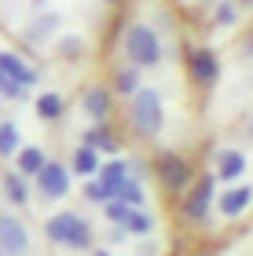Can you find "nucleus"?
<instances>
[{
  "mask_svg": "<svg viewBox=\"0 0 253 256\" xmlns=\"http://www.w3.org/2000/svg\"><path fill=\"white\" fill-rule=\"evenodd\" d=\"M37 114H41L44 121L63 118V96H55V92H44V96L37 99Z\"/></svg>",
  "mask_w": 253,
  "mask_h": 256,
  "instance_id": "a211bd4d",
  "label": "nucleus"
},
{
  "mask_svg": "<svg viewBox=\"0 0 253 256\" xmlns=\"http://www.w3.org/2000/svg\"><path fill=\"white\" fill-rule=\"evenodd\" d=\"M103 4H118V0H103Z\"/></svg>",
  "mask_w": 253,
  "mask_h": 256,
  "instance_id": "bb28decb",
  "label": "nucleus"
},
{
  "mask_svg": "<svg viewBox=\"0 0 253 256\" xmlns=\"http://www.w3.org/2000/svg\"><path fill=\"white\" fill-rule=\"evenodd\" d=\"M0 77L15 80V84H22V88L37 84V70H33L26 59H19L15 52H0Z\"/></svg>",
  "mask_w": 253,
  "mask_h": 256,
  "instance_id": "1a4fd4ad",
  "label": "nucleus"
},
{
  "mask_svg": "<svg viewBox=\"0 0 253 256\" xmlns=\"http://www.w3.org/2000/svg\"><path fill=\"white\" fill-rule=\"evenodd\" d=\"M0 256H4V252H0Z\"/></svg>",
  "mask_w": 253,
  "mask_h": 256,
  "instance_id": "c85d7f7f",
  "label": "nucleus"
},
{
  "mask_svg": "<svg viewBox=\"0 0 253 256\" xmlns=\"http://www.w3.org/2000/svg\"><path fill=\"white\" fill-rule=\"evenodd\" d=\"M0 96H8V99H22V96H26V88L15 84V80H8V77H0Z\"/></svg>",
  "mask_w": 253,
  "mask_h": 256,
  "instance_id": "a878e982",
  "label": "nucleus"
},
{
  "mask_svg": "<svg viewBox=\"0 0 253 256\" xmlns=\"http://www.w3.org/2000/svg\"><path fill=\"white\" fill-rule=\"evenodd\" d=\"M114 198L125 205H132V208H140L143 205V187H140V180H132V176H125L118 187H114Z\"/></svg>",
  "mask_w": 253,
  "mask_h": 256,
  "instance_id": "dca6fc26",
  "label": "nucleus"
},
{
  "mask_svg": "<svg viewBox=\"0 0 253 256\" xmlns=\"http://www.w3.org/2000/svg\"><path fill=\"white\" fill-rule=\"evenodd\" d=\"M92 256H107V252H92Z\"/></svg>",
  "mask_w": 253,
  "mask_h": 256,
  "instance_id": "cd10ccee",
  "label": "nucleus"
},
{
  "mask_svg": "<svg viewBox=\"0 0 253 256\" xmlns=\"http://www.w3.org/2000/svg\"><path fill=\"white\" fill-rule=\"evenodd\" d=\"M213 187H216V180H213V176H205V180H198V183H194V187L187 190V198H183V212H187V220L202 224V220L209 216V205H213Z\"/></svg>",
  "mask_w": 253,
  "mask_h": 256,
  "instance_id": "20e7f679",
  "label": "nucleus"
},
{
  "mask_svg": "<svg viewBox=\"0 0 253 256\" xmlns=\"http://www.w3.org/2000/svg\"><path fill=\"white\" fill-rule=\"evenodd\" d=\"M85 198H88V202H99V205H103V202H110V190L103 187L99 180H88V183H85Z\"/></svg>",
  "mask_w": 253,
  "mask_h": 256,
  "instance_id": "b1692460",
  "label": "nucleus"
},
{
  "mask_svg": "<svg viewBox=\"0 0 253 256\" xmlns=\"http://www.w3.org/2000/svg\"><path fill=\"white\" fill-rule=\"evenodd\" d=\"M125 55L132 59V66H154L162 59V40L151 26L136 22V26L125 30Z\"/></svg>",
  "mask_w": 253,
  "mask_h": 256,
  "instance_id": "f03ea898",
  "label": "nucleus"
},
{
  "mask_svg": "<svg viewBox=\"0 0 253 256\" xmlns=\"http://www.w3.org/2000/svg\"><path fill=\"white\" fill-rule=\"evenodd\" d=\"M246 172V158L238 154V150H224L220 161H216V176L220 180H238Z\"/></svg>",
  "mask_w": 253,
  "mask_h": 256,
  "instance_id": "2eb2a0df",
  "label": "nucleus"
},
{
  "mask_svg": "<svg viewBox=\"0 0 253 256\" xmlns=\"http://www.w3.org/2000/svg\"><path fill=\"white\" fill-rule=\"evenodd\" d=\"M15 150H19V128L11 121H4L0 124V158H11Z\"/></svg>",
  "mask_w": 253,
  "mask_h": 256,
  "instance_id": "412c9836",
  "label": "nucleus"
},
{
  "mask_svg": "<svg viewBox=\"0 0 253 256\" xmlns=\"http://www.w3.org/2000/svg\"><path fill=\"white\" fill-rule=\"evenodd\" d=\"M103 205H107V220H110V224H121V227H125V220H129L132 205L118 202V198H110V202H103Z\"/></svg>",
  "mask_w": 253,
  "mask_h": 256,
  "instance_id": "5701e85b",
  "label": "nucleus"
},
{
  "mask_svg": "<svg viewBox=\"0 0 253 256\" xmlns=\"http://www.w3.org/2000/svg\"><path fill=\"white\" fill-rule=\"evenodd\" d=\"M158 180H162L165 190H187V183H191L187 161L176 158V154H162L158 158Z\"/></svg>",
  "mask_w": 253,
  "mask_h": 256,
  "instance_id": "39448f33",
  "label": "nucleus"
},
{
  "mask_svg": "<svg viewBox=\"0 0 253 256\" xmlns=\"http://www.w3.org/2000/svg\"><path fill=\"white\" fill-rule=\"evenodd\" d=\"M114 88H118L121 96H132V92L140 88V70H136V66L118 70V74H114Z\"/></svg>",
  "mask_w": 253,
  "mask_h": 256,
  "instance_id": "aec40b11",
  "label": "nucleus"
},
{
  "mask_svg": "<svg viewBox=\"0 0 253 256\" xmlns=\"http://www.w3.org/2000/svg\"><path fill=\"white\" fill-rule=\"evenodd\" d=\"M129 176V161L125 158H114V161H99V168H96V180L103 183V187L110 190V198H114V187Z\"/></svg>",
  "mask_w": 253,
  "mask_h": 256,
  "instance_id": "9d476101",
  "label": "nucleus"
},
{
  "mask_svg": "<svg viewBox=\"0 0 253 256\" xmlns=\"http://www.w3.org/2000/svg\"><path fill=\"white\" fill-rule=\"evenodd\" d=\"M44 230H48V238L55 242V246H70V249H88V242H92V230H88V224L77 212L52 216Z\"/></svg>",
  "mask_w": 253,
  "mask_h": 256,
  "instance_id": "7ed1b4c3",
  "label": "nucleus"
},
{
  "mask_svg": "<svg viewBox=\"0 0 253 256\" xmlns=\"http://www.w3.org/2000/svg\"><path fill=\"white\" fill-rule=\"evenodd\" d=\"M30 249V234L15 216H0V252L4 256H22Z\"/></svg>",
  "mask_w": 253,
  "mask_h": 256,
  "instance_id": "0eeeda50",
  "label": "nucleus"
},
{
  "mask_svg": "<svg viewBox=\"0 0 253 256\" xmlns=\"http://www.w3.org/2000/svg\"><path fill=\"white\" fill-rule=\"evenodd\" d=\"M85 110H88V118L96 124H103V121H107V114H110V92L107 88H92L85 96Z\"/></svg>",
  "mask_w": 253,
  "mask_h": 256,
  "instance_id": "f8f14e48",
  "label": "nucleus"
},
{
  "mask_svg": "<svg viewBox=\"0 0 253 256\" xmlns=\"http://www.w3.org/2000/svg\"><path fill=\"white\" fill-rule=\"evenodd\" d=\"M132 124L140 136H158L165 124V110H162V99H158L154 88H136L132 92Z\"/></svg>",
  "mask_w": 253,
  "mask_h": 256,
  "instance_id": "f257e3e1",
  "label": "nucleus"
},
{
  "mask_svg": "<svg viewBox=\"0 0 253 256\" xmlns=\"http://www.w3.org/2000/svg\"><path fill=\"white\" fill-rule=\"evenodd\" d=\"M85 146H92L96 154H114V150H118V139L110 136L107 124H96V128L85 132Z\"/></svg>",
  "mask_w": 253,
  "mask_h": 256,
  "instance_id": "ddd939ff",
  "label": "nucleus"
},
{
  "mask_svg": "<svg viewBox=\"0 0 253 256\" xmlns=\"http://www.w3.org/2000/svg\"><path fill=\"white\" fill-rule=\"evenodd\" d=\"M33 180H37V187H41L44 198H63L66 190H70V172H66L59 161H44V168Z\"/></svg>",
  "mask_w": 253,
  "mask_h": 256,
  "instance_id": "423d86ee",
  "label": "nucleus"
},
{
  "mask_svg": "<svg viewBox=\"0 0 253 256\" xmlns=\"http://www.w3.org/2000/svg\"><path fill=\"white\" fill-rule=\"evenodd\" d=\"M249 202H253V190L238 183V187H231V190L220 198V212L224 216H242L246 208H249Z\"/></svg>",
  "mask_w": 253,
  "mask_h": 256,
  "instance_id": "9b49d317",
  "label": "nucleus"
},
{
  "mask_svg": "<svg viewBox=\"0 0 253 256\" xmlns=\"http://www.w3.org/2000/svg\"><path fill=\"white\" fill-rule=\"evenodd\" d=\"M235 18H238V8L235 4H220V8H216V26H231Z\"/></svg>",
  "mask_w": 253,
  "mask_h": 256,
  "instance_id": "393cba45",
  "label": "nucleus"
},
{
  "mask_svg": "<svg viewBox=\"0 0 253 256\" xmlns=\"http://www.w3.org/2000/svg\"><path fill=\"white\" fill-rule=\"evenodd\" d=\"M4 194H8V202L22 205V202L30 198V190H26V176H19V172H8V176H4Z\"/></svg>",
  "mask_w": 253,
  "mask_h": 256,
  "instance_id": "f3484780",
  "label": "nucleus"
},
{
  "mask_svg": "<svg viewBox=\"0 0 253 256\" xmlns=\"http://www.w3.org/2000/svg\"><path fill=\"white\" fill-rule=\"evenodd\" d=\"M125 227H129L132 234H151L154 220H151V212H143V208H132V212H129V220H125Z\"/></svg>",
  "mask_w": 253,
  "mask_h": 256,
  "instance_id": "4be33fe9",
  "label": "nucleus"
},
{
  "mask_svg": "<svg viewBox=\"0 0 253 256\" xmlns=\"http://www.w3.org/2000/svg\"><path fill=\"white\" fill-rule=\"evenodd\" d=\"M74 168L81 172V176L92 180V176H96V168H99V154H96L92 146H81V150L74 154Z\"/></svg>",
  "mask_w": 253,
  "mask_h": 256,
  "instance_id": "6ab92c4d",
  "label": "nucleus"
},
{
  "mask_svg": "<svg viewBox=\"0 0 253 256\" xmlns=\"http://www.w3.org/2000/svg\"><path fill=\"white\" fill-rule=\"evenodd\" d=\"M187 66H191V77L198 80V84H213V80L220 77V59H216V52H209V48H194Z\"/></svg>",
  "mask_w": 253,
  "mask_h": 256,
  "instance_id": "6e6552de",
  "label": "nucleus"
},
{
  "mask_svg": "<svg viewBox=\"0 0 253 256\" xmlns=\"http://www.w3.org/2000/svg\"><path fill=\"white\" fill-rule=\"evenodd\" d=\"M15 161H19V176H37L44 168V161H48V154H44L41 146H22Z\"/></svg>",
  "mask_w": 253,
  "mask_h": 256,
  "instance_id": "4468645a",
  "label": "nucleus"
}]
</instances>
